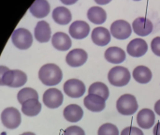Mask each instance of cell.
Segmentation results:
<instances>
[{
  "label": "cell",
  "instance_id": "obj_32",
  "mask_svg": "<svg viewBox=\"0 0 160 135\" xmlns=\"http://www.w3.org/2000/svg\"><path fill=\"white\" fill-rule=\"evenodd\" d=\"M8 70V68H7L5 66H0V86H3V76Z\"/></svg>",
  "mask_w": 160,
  "mask_h": 135
},
{
  "label": "cell",
  "instance_id": "obj_22",
  "mask_svg": "<svg viewBox=\"0 0 160 135\" xmlns=\"http://www.w3.org/2000/svg\"><path fill=\"white\" fill-rule=\"evenodd\" d=\"M52 19L56 23L65 25L70 23L72 16L68 8L65 7H57L52 11Z\"/></svg>",
  "mask_w": 160,
  "mask_h": 135
},
{
  "label": "cell",
  "instance_id": "obj_11",
  "mask_svg": "<svg viewBox=\"0 0 160 135\" xmlns=\"http://www.w3.org/2000/svg\"><path fill=\"white\" fill-rule=\"evenodd\" d=\"M83 104L89 111L98 113L105 109L106 101L98 95L88 94L83 100Z\"/></svg>",
  "mask_w": 160,
  "mask_h": 135
},
{
  "label": "cell",
  "instance_id": "obj_30",
  "mask_svg": "<svg viewBox=\"0 0 160 135\" xmlns=\"http://www.w3.org/2000/svg\"><path fill=\"white\" fill-rule=\"evenodd\" d=\"M121 135H144L141 129L136 127H128L124 129L121 132Z\"/></svg>",
  "mask_w": 160,
  "mask_h": 135
},
{
  "label": "cell",
  "instance_id": "obj_36",
  "mask_svg": "<svg viewBox=\"0 0 160 135\" xmlns=\"http://www.w3.org/2000/svg\"><path fill=\"white\" fill-rule=\"evenodd\" d=\"M112 0H95V2L98 5H106L108 3H110Z\"/></svg>",
  "mask_w": 160,
  "mask_h": 135
},
{
  "label": "cell",
  "instance_id": "obj_28",
  "mask_svg": "<svg viewBox=\"0 0 160 135\" xmlns=\"http://www.w3.org/2000/svg\"><path fill=\"white\" fill-rule=\"evenodd\" d=\"M98 135H119V131L114 124L105 123L99 127Z\"/></svg>",
  "mask_w": 160,
  "mask_h": 135
},
{
  "label": "cell",
  "instance_id": "obj_2",
  "mask_svg": "<svg viewBox=\"0 0 160 135\" xmlns=\"http://www.w3.org/2000/svg\"><path fill=\"white\" fill-rule=\"evenodd\" d=\"M131 75L129 70L122 66H117L112 69L108 73V80L111 85L114 86H125L130 81Z\"/></svg>",
  "mask_w": 160,
  "mask_h": 135
},
{
  "label": "cell",
  "instance_id": "obj_34",
  "mask_svg": "<svg viewBox=\"0 0 160 135\" xmlns=\"http://www.w3.org/2000/svg\"><path fill=\"white\" fill-rule=\"evenodd\" d=\"M155 112H156V114L160 116V100L158 101L155 104Z\"/></svg>",
  "mask_w": 160,
  "mask_h": 135
},
{
  "label": "cell",
  "instance_id": "obj_15",
  "mask_svg": "<svg viewBox=\"0 0 160 135\" xmlns=\"http://www.w3.org/2000/svg\"><path fill=\"white\" fill-rule=\"evenodd\" d=\"M156 121L155 113L148 108H144L141 110L137 115V123L140 128L148 130L151 129Z\"/></svg>",
  "mask_w": 160,
  "mask_h": 135
},
{
  "label": "cell",
  "instance_id": "obj_17",
  "mask_svg": "<svg viewBox=\"0 0 160 135\" xmlns=\"http://www.w3.org/2000/svg\"><path fill=\"white\" fill-rule=\"evenodd\" d=\"M52 46L58 51H68L71 47V39L64 32H56L52 38Z\"/></svg>",
  "mask_w": 160,
  "mask_h": 135
},
{
  "label": "cell",
  "instance_id": "obj_19",
  "mask_svg": "<svg viewBox=\"0 0 160 135\" xmlns=\"http://www.w3.org/2000/svg\"><path fill=\"white\" fill-rule=\"evenodd\" d=\"M29 11L36 18H44L50 12V4L47 0H36L30 7Z\"/></svg>",
  "mask_w": 160,
  "mask_h": 135
},
{
  "label": "cell",
  "instance_id": "obj_14",
  "mask_svg": "<svg viewBox=\"0 0 160 135\" xmlns=\"http://www.w3.org/2000/svg\"><path fill=\"white\" fill-rule=\"evenodd\" d=\"M148 45L147 42L142 39H132L127 47V51L129 55L133 57H141L147 53Z\"/></svg>",
  "mask_w": 160,
  "mask_h": 135
},
{
  "label": "cell",
  "instance_id": "obj_29",
  "mask_svg": "<svg viewBox=\"0 0 160 135\" xmlns=\"http://www.w3.org/2000/svg\"><path fill=\"white\" fill-rule=\"evenodd\" d=\"M64 135H85V132L79 126H70L65 130Z\"/></svg>",
  "mask_w": 160,
  "mask_h": 135
},
{
  "label": "cell",
  "instance_id": "obj_25",
  "mask_svg": "<svg viewBox=\"0 0 160 135\" xmlns=\"http://www.w3.org/2000/svg\"><path fill=\"white\" fill-rule=\"evenodd\" d=\"M41 111V103L38 100H29L22 104V112L27 117H36Z\"/></svg>",
  "mask_w": 160,
  "mask_h": 135
},
{
  "label": "cell",
  "instance_id": "obj_23",
  "mask_svg": "<svg viewBox=\"0 0 160 135\" xmlns=\"http://www.w3.org/2000/svg\"><path fill=\"white\" fill-rule=\"evenodd\" d=\"M87 17L90 22L95 24L104 23L107 19L106 11L100 7H92L87 11Z\"/></svg>",
  "mask_w": 160,
  "mask_h": 135
},
{
  "label": "cell",
  "instance_id": "obj_12",
  "mask_svg": "<svg viewBox=\"0 0 160 135\" xmlns=\"http://www.w3.org/2000/svg\"><path fill=\"white\" fill-rule=\"evenodd\" d=\"M133 31L141 37L148 36L153 31V23L145 17H139L132 23Z\"/></svg>",
  "mask_w": 160,
  "mask_h": 135
},
{
  "label": "cell",
  "instance_id": "obj_33",
  "mask_svg": "<svg viewBox=\"0 0 160 135\" xmlns=\"http://www.w3.org/2000/svg\"><path fill=\"white\" fill-rule=\"evenodd\" d=\"M154 135H160V122H158L154 128Z\"/></svg>",
  "mask_w": 160,
  "mask_h": 135
},
{
  "label": "cell",
  "instance_id": "obj_35",
  "mask_svg": "<svg viewBox=\"0 0 160 135\" xmlns=\"http://www.w3.org/2000/svg\"><path fill=\"white\" fill-rule=\"evenodd\" d=\"M63 4L65 5H73L75 4L78 0H60Z\"/></svg>",
  "mask_w": 160,
  "mask_h": 135
},
{
  "label": "cell",
  "instance_id": "obj_9",
  "mask_svg": "<svg viewBox=\"0 0 160 135\" xmlns=\"http://www.w3.org/2000/svg\"><path fill=\"white\" fill-rule=\"evenodd\" d=\"M111 33L117 39H127L130 37L132 28L127 21L117 20L112 23Z\"/></svg>",
  "mask_w": 160,
  "mask_h": 135
},
{
  "label": "cell",
  "instance_id": "obj_24",
  "mask_svg": "<svg viewBox=\"0 0 160 135\" xmlns=\"http://www.w3.org/2000/svg\"><path fill=\"white\" fill-rule=\"evenodd\" d=\"M152 71L145 66H138L133 70V78L139 84H148L152 80Z\"/></svg>",
  "mask_w": 160,
  "mask_h": 135
},
{
  "label": "cell",
  "instance_id": "obj_4",
  "mask_svg": "<svg viewBox=\"0 0 160 135\" xmlns=\"http://www.w3.org/2000/svg\"><path fill=\"white\" fill-rule=\"evenodd\" d=\"M27 82L26 74L19 70H8L3 76V86L9 87H20Z\"/></svg>",
  "mask_w": 160,
  "mask_h": 135
},
{
  "label": "cell",
  "instance_id": "obj_13",
  "mask_svg": "<svg viewBox=\"0 0 160 135\" xmlns=\"http://www.w3.org/2000/svg\"><path fill=\"white\" fill-rule=\"evenodd\" d=\"M69 35L75 39H82L86 38L90 32L89 24L84 21H75L69 26Z\"/></svg>",
  "mask_w": 160,
  "mask_h": 135
},
{
  "label": "cell",
  "instance_id": "obj_20",
  "mask_svg": "<svg viewBox=\"0 0 160 135\" xmlns=\"http://www.w3.org/2000/svg\"><path fill=\"white\" fill-rule=\"evenodd\" d=\"M64 117L68 122H78L83 117V111L78 104H69L64 109Z\"/></svg>",
  "mask_w": 160,
  "mask_h": 135
},
{
  "label": "cell",
  "instance_id": "obj_16",
  "mask_svg": "<svg viewBox=\"0 0 160 135\" xmlns=\"http://www.w3.org/2000/svg\"><path fill=\"white\" fill-rule=\"evenodd\" d=\"M92 41L98 46H106L111 41V33L105 27H96L92 31Z\"/></svg>",
  "mask_w": 160,
  "mask_h": 135
},
{
  "label": "cell",
  "instance_id": "obj_10",
  "mask_svg": "<svg viewBox=\"0 0 160 135\" xmlns=\"http://www.w3.org/2000/svg\"><path fill=\"white\" fill-rule=\"evenodd\" d=\"M87 53L83 49H74L67 55L66 61L68 66L77 68L82 66L87 61Z\"/></svg>",
  "mask_w": 160,
  "mask_h": 135
},
{
  "label": "cell",
  "instance_id": "obj_5",
  "mask_svg": "<svg viewBox=\"0 0 160 135\" xmlns=\"http://www.w3.org/2000/svg\"><path fill=\"white\" fill-rule=\"evenodd\" d=\"M11 40L14 46L21 50L30 48L33 43L32 34L25 28H17L11 35Z\"/></svg>",
  "mask_w": 160,
  "mask_h": 135
},
{
  "label": "cell",
  "instance_id": "obj_3",
  "mask_svg": "<svg viewBox=\"0 0 160 135\" xmlns=\"http://www.w3.org/2000/svg\"><path fill=\"white\" fill-rule=\"evenodd\" d=\"M139 108L137 99L131 94L122 95L116 102L117 111L123 116H132Z\"/></svg>",
  "mask_w": 160,
  "mask_h": 135
},
{
  "label": "cell",
  "instance_id": "obj_21",
  "mask_svg": "<svg viewBox=\"0 0 160 135\" xmlns=\"http://www.w3.org/2000/svg\"><path fill=\"white\" fill-rule=\"evenodd\" d=\"M104 55H105V58L107 61H109L110 63H113V64H120L126 60L125 51L116 46L108 48L105 51Z\"/></svg>",
  "mask_w": 160,
  "mask_h": 135
},
{
  "label": "cell",
  "instance_id": "obj_27",
  "mask_svg": "<svg viewBox=\"0 0 160 135\" xmlns=\"http://www.w3.org/2000/svg\"><path fill=\"white\" fill-rule=\"evenodd\" d=\"M17 99H18V101L21 104H22L24 101H29V100H38V94L35 89L31 87H25V88L21 89L18 92Z\"/></svg>",
  "mask_w": 160,
  "mask_h": 135
},
{
  "label": "cell",
  "instance_id": "obj_1",
  "mask_svg": "<svg viewBox=\"0 0 160 135\" xmlns=\"http://www.w3.org/2000/svg\"><path fill=\"white\" fill-rule=\"evenodd\" d=\"M38 78L43 85L52 86L58 85L62 81L63 72L55 64H45L39 69Z\"/></svg>",
  "mask_w": 160,
  "mask_h": 135
},
{
  "label": "cell",
  "instance_id": "obj_18",
  "mask_svg": "<svg viewBox=\"0 0 160 135\" xmlns=\"http://www.w3.org/2000/svg\"><path fill=\"white\" fill-rule=\"evenodd\" d=\"M51 27L46 21H39L35 27V38L38 42H48L51 39Z\"/></svg>",
  "mask_w": 160,
  "mask_h": 135
},
{
  "label": "cell",
  "instance_id": "obj_37",
  "mask_svg": "<svg viewBox=\"0 0 160 135\" xmlns=\"http://www.w3.org/2000/svg\"><path fill=\"white\" fill-rule=\"evenodd\" d=\"M21 135H36L35 133H33V132H24V133H22V134Z\"/></svg>",
  "mask_w": 160,
  "mask_h": 135
},
{
  "label": "cell",
  "instance_id": "obj_8",
  "mask_svg": "<svg viewBox=\"0 0 160 135\" xmlns=\"http://www.w3.org/2000/svg\"><path fill=\"white\" fill-rule=\"evenodd\" d=\"M65 93L72 98L78 99L83 96L85 90V85L79 79H69L64 84Z\"/></svg>",
  "mask_w": 160,
  "mask_h": 135
},
{
  "label": "cell",
  "instance_id": "obj_7",
  "mask_svg": "<svg viewBox=\"0 0 160 135\" xmlns=\"http://www.w3.org/2000/svg\"><path fill=\"white\" fill-rule=\"evenodd\" d=\"M42 100L45 106L51 109H55L62 105L64 101V96L59 89L50 88L44 92Z\"/></svg>",
  "mask_w": 160,
  "mask_h": 135
},
{
  "label": "cell",
  "instance_id": "obj_26",
  "mask_svg": "<svg viewBox=\"0 0 160 135\" xmlns=\"http://www.w3.org/2000/svg\"><path fill=\"white\" fill-rule=\"evenodd\" d=\"M88 93L98 95V96L102 97L105 101H107L109 96H110V91H109L108 86L101 82H96V83L92 84L89 86Z\"/></svg>",
  "mask_w": 160,
  "mask_h": 135
},
{
  "label": "cell",
  "instance_id": "obj_38",
  "mask_svg": "<svg viewBox=\"0 0 160 135\" xmlns=\"http://www.w3.org/2000/svg\"><path fill=\"white\" fill-rule=\"evenodd\" d=\"M134 1H141V0H134Z\"/></svg>",
  "mask_w": 160,
  "mask_h": 135
},
{
  "label": "cell",
  "instance_id": "obj_6",
  "mask_svg": "<svg viewBox=\"0 0 160 135\" xmlns=\"http://www.w3.org/2000/svg\"><path fill=\"white\" fill-rule=\"evenodd\" d=\"M1 121L7 129L9 130L17 129L22 122L21 114L14 107L6 108L1 114Z\"/></svg>",
  "mask_w": 160,
  "mask_h": 135
},
{
  "label": "cell",
  "instance_id": "obj_31",
  "mask_svg": "<svg viewBox=\"0 0 160 135\" xmlns=\"http://www.w3.org/2000/svg\"><path fill=\"white\" fill-rule=\"evenodd\" d=\"M151 49L156 55L160 56V37L153 39L151 41Z\"/></svg>",
  "mask_w": 160,
  "mask_h": 135
}]
</instances>
